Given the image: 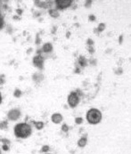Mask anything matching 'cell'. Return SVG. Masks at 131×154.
I'll use <instances>...</instances> for the list:
<instances>
[{
    "label": "cell",
    "instance_id": "cell-1",
    "mask_svg": "<svg viewBox=\"0 0 131 154\" xmlns=\"http://www.w3.org/2000/svg\"><path fill=\"white\" fill-rule=\"evenodd\" d=\"M14 134L17 137L20 138H26L31 134V128L26 123H21L15 126L14 128Z\"/></svg>",
    "mask_w": 131,
    "mask_h": 154
},
{
    "label": "cell",
    "instance_id": "cell-2",
    "mask_svg": "<svg viewBox=\"0 0 131 154\" xmlns=\"http://www.w3.org/2000/svg\"><path fill=\"white\" fill-rule=\"evenodd\" d=\"M87 119L91 124H97L102 119V114L98 110L92 109L87 112Z\"/></svg>",
    "mask_w": 131,
    "mask_h": 154
},
{
    "label": "cell",
    "instance_id": "cell-3",
    "mask_svg": "<svg viewBox=\"0 0 131 154\" xmlns=\"http://www.w3.org/2000/svg\"><path fill=\"white\" fill-rule=\"evenodd\" d=\"M79 102H80V98H79L78 94L75 92H72L69 95V97H68V103H69V104L71 107H75V106H77V104L79 103Z\"/></svg>",
    "mask_w": 131,
    "mask_h": 154
},
{
    "label": "cell",
    "instance_id": "cell-4",
    "mask_svg": "<svg viewBox=\"0 0 131 154\" xmlns=\"http://www.w3.org/2000/svg\"><path fill=\"white\" fill-rule=\"evenodd\" d=\"M33 63H34V66H36L39 69H42L44 64V59L42 55H40V54L36 55L33 58Z\"/></svg>",
    "mask_w": 131,
    "mask_h": 154
},
{
    "label": "cell",
    "instance_id": "cell-5",
    "mask_svg": "<svg viewBox=\"0 0 131 154\" xmlns=\"http://www.w3.org/2000/svg\"><path fill=\"white\" fill-rule=\"evenodd\" d=\"M55 3H56L57 7L64 9L70 6V5L71 4V0H55Z\"/></svg>",
    "mask_w": 131,
    "mask_h": 154
},
{
    "label": "cell",
    "instance_id": "cell-6",
    "mask_svg": "<svg viewBox=\"0 0 131 154\" xmlns=\"http://www.w3.org/2000/svg\"><path fill=\"white\" fill-rule=\"evenodd\" d=\"M19 115H20V112L18 110H11L10 113H9V118L12 119H17L19 117Z\"/></svg>",
    "mask_w": 131,
    "mask_h": 154
},
{
    "label": "cell",
    "instance_id": "cell-7",
    "mask_svg": "<svg viewBox=\"0 0 131 154\" xmlns=\"http://www.w3.org/2000/svg\"><path fill=\"white\" fill-rule=\"evenodd\" d=\"M53 49V45L50 43H45L42 47V51L44 53H50Z\"/></svg>",
    "mask_w": 131,
    "mask_h": 154
},
{
    "label": "cell",
    "instance_id": "cell-8",
    "mask_svg": "<svg viewBox=\"0 0 131 154\" xmlns=\"http://www.w3.org/2000/svg\"><path fill=\"white\" fill-rule=\"evenodd\" d=\"M62 119H63V117H62L60 114H58V113L54 114L53 117H52V120H53L55 123H59V122H61Z\"/></svg>",
    "mask_w": 131,
    "mask_h": 154
},
{
    "label": "cell",
    "instance_id": "cell-9",
    "mask_svg": "<svg viewBox=\"0 0 131 154\" xmlns=\"http://www.w3.org/2000/svg\"><path fill=\"white\" fill-rule=\"evenodd\" d=\"M49 14H50V15L53 16V17H57V16L59 15L58 13H57V11H56V10H54V9L50 10V11H49Z\"/></svg>",
    "mask_w": 131,
    "mask_h": 154
},
{
    "label": "cell",
    "instance_id": "cell-10",
    "mask_svg": "<svg viewBox=\"0 0 131 154\" xmlns=\"http://www.w3.org/2000/svg\"><path fill=\"white\" fill-rule=\"evenodd\" d=\"M86 142H87V140H86L85 138H82V139H80V140L79 141V145H80V147H83V146H85Z\"/></svg>",
    "mask_w": 131,
    "mask_h": 154
},
{
    "label": "cell",
    "instance_id": "cell-11",
    "mask_svg": "<svg viewBox=\"0 0 131 154\" xmlns=\"http://www.w3.org/2000/svg\"><path fill=\"white\" fill-rule=\"evenodd\" d=\"M21 94H22V92H21L20 90H15V91H14V95H15V96L19 97Z\"/></svg>",
    "mask_w": 131,
    "mask_h": 154
},
{
    "label": "cell",
    "instance_id": "cell-12",
    "mask_svg": "<svg viewBox=\"0 0 131 154\" xmlns=\"http://www.w3.org/2000/svg\"><path fill=\"white\" fill-rule=\"evenodd\" d=\"M3 25H4V22H3V19H2V17L0 15V29H2Z\"/></svg>",
    "mask_w": 131,
    "mask_h": 154
},
{
    "label": "cell",
    "instance_id": "cell-13",
    "mask_svg": "<svg viewBox=\"0 0 131 154\" xmlns=\"http://www.w3.org/2000/svg\"><path fill=\"white\" fill-rule=\"evenodd\" d=\"M38 127H39V128H42V126H43V124L42 123H38V124H36Z\"/></svg>",
    "mask_w": 131,
    "mask_h": 154
},
{
    "label": "cell",
    "instance_id": "cell-14",
    "mask_svg": "<svg viewBox=\"0 0 131 154\" xmlns=\"http://www.w3.org/2000/svg\"><path fill=\"white\" fill-rule=\"evenodd\" d=\"M81 122V119H77V123H80Z\"/></svg>",
    "mask_w": 131,
    "mask_h": 154
},
{
    "label": "cell",
    "instance_id": "cell-15",
    "mask_svg": "<svg viewBox=\"0 0 131 154\" xmlns=\"http://www.w3.org/2000/svg\"><path fill=\"white\" fill-rule=\"evenodd\" d=\"M1 102H2V95H1V93H0V103H1Z\"/></svg>",
    "mask_w": 131,
    "mask_h": 154
}]
</instances>
